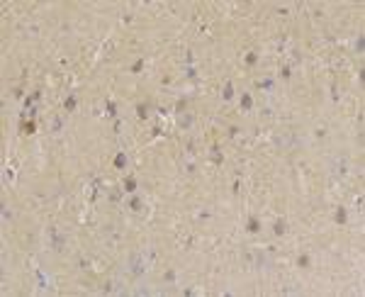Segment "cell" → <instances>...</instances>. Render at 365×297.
<instances>
[{
  "label": "cell",
  "mask_w": 365,
  "mask_h": 297,
  "mask_svg": "<svg viewBox=\"0 0 365 297\" xmlns=\"http://www.w3.org/2000/svg\"><path fill=\"white\" fill-rule=\"evenodd\" d=\"M115 166H117V168H124V166H127V158H124V154H117V156H115Z\"/></svg>",
  "instance_id": "1"
},
{
  "label": "cell",
  "mask_w": 365,
  "mask_h": 297,
  "mask_svg": "<svg viewBox=\"0 0 365 297\" xmlns=\"http://www.w3.org/2000/svg\"><path fill=\"white\" fill-rule=\"evenodd\" d=\"M124 190H127V193H134V190H136V180H134V178H127V183H124Z\"/></svg>",
  "instance_id": "2"
},
{
  "label": "cell",
  "mask_w": 365,
  "mask_h": 297,
  "mask_svg": "<svg viewBox=\"0 0 365 297\" xmlns=\"http://www.w3.org/2000/svg\"><path fill=\"white\" fill-rule=\"evenodd\" d=\"M258 229H261V227H258V219L251 217V219H248V231H258Z\"/></svg>",
  "instance_id": "3"
},
{
  "label": "cell",
  "mask_w": 365,
  "mask_h": 297,
  "mask_svg": "<svg viewBox=\"0 0 365 297\" xmlns=\"http://www.w3.org/2000/svg\"><path fill=\"white\" fill-rule=\"evenodd\" d=\"M336 222H341V224L346 222V209H343V207H338V212H336Z\"/></svg>",
  "instance_id": "4"
},
{
  "label": "cell",
  "mask_w": 365,
  "mask_h": 297,
  "mask_svg": "<svg viewBox=\"0 0 365 297\" xmlns=\"http://www.w3.org/2000/svg\"><path fill=\"white\" fill-rule=\"evenodd\" d=\"M241 105L248 110V107H251V95H241Z\"/></svg>",
  "instance_id": "5"
},
{
  "label": "cell",
  "mask_w": 365,
  "mask_h": 297,
  "mask_svg": "<svg viewBox=\"0 0 365 297\" xmlns=\"http://www.w3.org/2000/svg\"><path fill=\"white\" fill-rule=\"evenodd\" d=\"M76 107V98H66V110H73Z\"/></svg>",
  "instance_id": "6"
},
{
  "label": "cell",
  "mask_w": 365,
  "mask_h": 297,
  "mask_svg": "<svg viewBox=\"0 0 365 297\" xmlns=\"http://www.w3.org/2000/svg\"><path fill=\"white\" fill-rule=\"evenodd\" d=\"M282 231H285V222H278L275 224V234H282Z\"/></svg>",
  "instance_id": "7"
},
{
  "label": "cell",
  "mask_w": 365,
  "mask_h": 297,
  "mask_svg": "<svg viewBox=\"0 0 365 297\" xmlns=\"http://www.w3.org/2000/svg\"><path fill=\"white\" fill-rule=\"evenodd\" d=\"M25 132H27V134L34 132V122H25Z\"/></svg>",
  "instance_id": "8"
},
{
  "label": "cell",
  "mask_w": 365,
  "mask_h": 297,
  "mask_svg": "<svg viewBox=\"0 0 365 297\" xmlns=\"http://www.w3.org/2000/svg\"><path fill=\"white\" fill-rule=\"evenodd\" d=\"M224 98H227V100L231 98V85H227V88H224Z\"/></svg>",
  "instance_id": "9"
}]
</instances>
